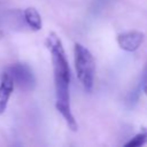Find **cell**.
Here are the masks:
<instances>
[{
	"mask_svg": "<svg viewBox=\"0 0 147 147\" xmlns=\"http://www.w3.org/2000/svg\"><path fill=\"white\" fill-rule=\"evenodd\" d=\"M47 48L51 52L52 64H53V74H54V85H55V94H56V109L65 119L68 126L72 130H77L76 119L71 113L70 108V68L65 56L64 48L62 46L61 40L55 33H51L46 40Z\"/></svg>",
	"mask_w": 147,
	"mask_h": 147,
	"instance_id": "6da1fadb",
	"label": "cell"
},
{
	"mask_svg": "<svg viewBox=\"0 0 147 147\" xmlns=\"http://www.w3.org/2000/svg\"><path fill=\"white\" fill-rule=\"evenodd\" d=\"M75 68L80 84L85 91L91 92L94 83L95 61L91 52L80 44H75Z\"/></svg>",
	"mask_w": 147,
	"mask_h": 147,
	"instance_id": "7a4b0ae2",
	"label": "cell"
},
{
	"mask_svg": "<svg viewBox=\"0 0 147 147\" xmlns=\"http://www.w3.org/2000/svg\"><path fill=\"white\" fill-rule=\"evenodd\" d=\"M7 72L11 76L14 85L23 91H31L36 86V78L29 65L24 63H15L10 65Z\"/></svg>",
	"mask_w": 147,
	"mask_h": 147,
	"instance_id": "3957f363",
	"label": "cell"
},
{
	"mask_svg": "<svg viewBox=\"0 0 147 147\" xmlns=\"http://www.w3.org/2000/svg\"><path fill=\"white\" fill-rule=\"evenodd\" d=\"M144 41V33L140 31H127L117 36V44L118 46L126 51V52H134L137 51Z\"/></svg>",
	"mask_w": 147,
	"mask_h": 147,
	"instance_id": "277c9868",
	"label": "cell"
},
{
	"mask_svg": "<svg viewBox=\"0 0 147 147\" xmlns=\"http://www.w3.org/2000/svg\"><path fill=\"white\" fill-rule=\"evenodd\" d=\"M14 91V82L11 76L6 71L1 75L0 80V114H2L8 105V100Z\"/></svg>",
	"mask_w": 147,
	"mask_h": 147,
	"instance_id": "5b68a950",
	"label": "cell"
},
{
	"mask_svg": "<svg viewBox=\"0 0 147 147\" xmlns=\"http://www.w3.org/2000/svg\"><path fill=\"white\" fill-rule=\"evenodd\" d=\"M23 20L26 23L28 26H30L32 30H40L41 29V17L39 15V13L37 11V9L29 7L26 9H24L23 11Z\"/></svg>",
	"mask_w": 147,
	"mask_h": 147,
	"instance_id": "8992f818",
	"label": "cell"
},
{
	"mask_svg": "<svg viewBox=\"0 0 147 147\" xmlns=\"http://www.w3.org/2000/svg\"><path fill=\"white\" fill-rule=\"evenodd\" d=\"M145 144H147V129H142L140 133L136 134L133 138H131V140H129L125 146L127 147H140L144 146Z\"/></svg>",
	"mask_w": 147,
	"mask_h": 147,
	"instance_id": "52a82bcc",
	"label": "cell"
},
{
	"mask_svg": "<svg viewBox=\"0 0 147 147\" xmlns=\"http://www.w3.org/2000/svg\"><path fill=\"white\" fill-rule=\"evenodd\" d=\"M141 88L145 91V93L147 94V74H145V76H144V79H142V82H141Z\"/></svg>",
	"mask_w": 147,
	"mask_h": 147,
	"instance_id": "ba28073f",
	"label": "cell"
},
{
	"mask_svg": "<svg viewBox=\"0 0 147 147\" xmlns=\"http://www.w3.org/2000/svg\"><path fill=\"white\" fill-rule=\"evenodd\" d=\"M1 37H2V32L0 31V38H1Z\"/></svg>",
	"mask_w": 147,
	"mask_h": 147,
	"instance_id": "9c48e42d",
	"label": "cell"
}]
</instances>
